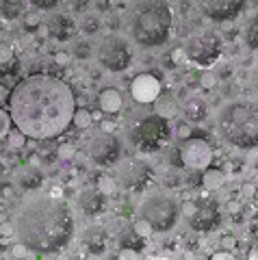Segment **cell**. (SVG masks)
<instances>
[{
  "instance_id": "6da1fadb",
  "label": "cell",
  "mask_w": 258,
  "mask_h": 260,
  "mask_svg": "<svg viewBox=\"0 0 258 260\" xmlns=\"http://www.w3.org/2000/svg\"><path fill=\"white\" fill-rule=\"evenodd\" d=\"M7 109L18 130L30 139L48 141L68 130L76 113V100L61 78L33 74L11 89Z\"/></svg>"
},
{
  "instance_id": "7a4b0ae2",
  "label": "cell",
  "mask_w": 258,
  "mask_h": 260,
  "mask_svg": "<svg viewBox=\"0 0 258 260\" xmlns=\"http://www.w3.org/2000/svg\"><path fill=\"white\" fill-rule=\"evenodd\" d=\"M74 215L59 195L37 193L15 215V237L35 254H56L74 239Z\"/></svg>"
},
{
  "instance_id": "3957f363",
  "label": "cell",
  "mask_w": 258,
  "mask_h": 260,
  "mask_svg": "<svg viewBox=\"0 0 258 260\" xmlns=\"http://www.w3.org/2000/svg\"><path fill=\"white\" fill-rule=\"evenodd\" d=\"M174 26L167 0H133L128 7V32L137 44L154 48L167 42Z\"/></svg>"
},
{
  "instance_id": "277c9868",
  "label": "cell",
  "mask_w": 258,
  "mask_h": 260,
  "mask_svg": "<svg viewBox=\"0 0 258 260\" xmlns=\"http://www.w3.org/2000/svg\"><path fill=\"white\" fill-rule=\"evenodd\" d=\"M217 128L230 145L252 150L258 145V102L232 100L217 113Z\"/></svg>"
},
{
  "instance_id": "5b68a950",
  "label": "cell",
  "mask_w": 258,
  "mask_h": 260,
  "mask_svg": "<svg viewBox=\"0 0 258 260\" xmlns=\"http://www.w3.org/2000/svg\"><path fill=\"white\" fill-rule=\"evenodd\" d=\"M172 139V128L160 115H146L128 130V141L139 152H156Z\"/></svg>"
},
{
  "instance_id": "8992f818",
  "label": "cell",
  "mask_w": 258,
  "mask_h": 260,
  "mask_svg": "<svg viewBox=\"0 0 258 260\" xmlns=\"http://www.w3.org/2000/svg\"><path fill=\"white\" fill-rule=\"evenodd\" d=\"M139 210H141V217L146 219V221H150L156 232H167L178 221L180 206H178V202L167 193H150L148 198L141 202Z\"/></svg>"
},
{
  "instance_id": "52a82bcc",
  "label": "cell",
  "mask_w": 258,
  "mask_h": 260,
  "mask_svg": "<svg viewBox=\"0 0 258 260\" xmlns=\"http://www.w3.org/2000/svg\"><path fill=\"white\" fill-rule=\"evenodd\" d=\"M187 56L191 63H196L198 68H213V65L219 61V56L223 52V42L221 37L213 30L206 32H198L187 42Z\"/></svg>"
},
{
  "instance_id": "ba28073f",
  "label": "cell",
  "mask_w": 258,
  "mask_h": 260,
  "mask_svg": "<svg viewBox=\"0 0 258 260\" xmlns=\"http://www.w3.org/2000/svg\"><path fill=\"white\" fill-rule=\"evenodd\" d=\"M98 61L104 70L109 72H126L133 63V50L131 44L122 35H107L98 46Z\"/></svg>"
},
{
  "instance_id": "9c48e42d",
  "label": "cell",
  "mask_w": 258,
  "mask_h": 260,
  "mask_svg": "<svg viewBox=\"0 0 258 260\" xmlns=\"http://www.w3.org/2000/svg\"><path fill=\"white\" fill-rule=\"evenodd\" d=\"M117 182L128 193H143L154 180V169L150 162L141 158H128L122 160L117 167Z\"/></svg>"
},
{
  "instance_id": "30bf717a",
  "label": "cell",
  "mask_w": 258,
  "mask_h": 260,
  "mask_svg": "<svg viewBox=\"0 0 258 260\" xmlns=\"http://www.w3.org/2000/svg\"><path fill=\"white\" fill-rule=\"evenodd\" d=\"M87 152H89V158L95 165L111 167V165H115V162H119V156H122V141H119L117 135L109 133V130H98L89 139Z\"/></svg>"
},
{
  "instance_id": "8fae6325",
  "label": "cell",
  "mask_w": 258,
  "mask_h": 260,
  "mask_svg": "<svg viewBox=\"0 0 258 260\" xmlns=\"http://www.w3.org/2000/svg\"><path fill=\"white\" fill-rule=\"evenodd\" d=\"M213 162V148L206 139H184L178 145V165L193 172H204Z\"/></svg>"
},
{
  "instance_id": "7c38bea8",
  "label": "cell",
  "mask_w": 258,
  "mask_h": 260,
  "mask_svg": "<svg viewBox=\"0 0 258 260\" xmlns=\"http://www.w3.org/2000/svg\"><path fill=\"white\" fill-rule=\"evenodd\" d=\"M198 11L213 22H228L245 9V0H196Z\"/></svg>"
},
{
  "instance_id": "4fadbf2b",
  "label": "cell",
  "mask_w": 258,
  "mask_h": 260,
  "mask_svg": "<svg viewBox=\"0 0 258 260\" xmlns=\"http://www.w3.org/2000/svg\"><path fill=\"white\" fill-rule=\"evenodd\" d=\"M131 98L137 104H152L163 95V85L154 74H137L131 80Z\"/></svg>"
},
{
  "instance_id": "5bb4252c",
  "label": "cell",
  "mask_w": 258,
  "mask_h": 260,
  "mask_svg": "<svg viewBox=\"0 0 258 260\" xmlns=\"http://www.w3.org/2000/svg\"><path fill=\"white\" fill-rule=\"evenodd\" d=\"M107 195L100 193L98 189H89V191H80V195L76 198V204L80 208V213L87 217H98L107 210V202H104Z\"/></svg>"
},
{
  "instance_id": "9a60e30c",
  "label": "cell",
  "mask_w": 258,
  "mask_h": 260,
  "mask_svg": "<svg viewBox=\"0 0 258 260\" xmlns=\"http://www.w3.org/2000/svg\"><path fill=\"white\" fill-rule=\"evenodd\" d=\"M217 223H219V210L215 204L200 206L198 213L191 217V228L198 232H211Z\"/></svg>"
},
{
  "instance_id": "2e32d148",
  "label": "cell",
  "mask_w": 258,
  "mask_h": 260,
  "mask_svg": "<svg viewBox=\"0 0 258 260\" xmlns=\"http://www.w3.org/2000/svg\"><path fill=\"white\" fill-rule=\"evenodd\" d=\"M107 232L102 230V228L93 225V228H87L85 234H83V245L87 247V251L93 256H100L104 254V249H107Z\"/></svg>"
},
{
  "instance_id": "e0dca14e",
  "label": "cell",
  "mask_w": 258,
  "mask_h": 260,
  "mask_svg": "<svg viewBox=\"0 0 258 260\" xmlns=\"http://www.w3.org/2000/svg\"><path fill=\"white\" fill-rule=\"evenodd\" d=\"M74 22H72L68 15H52L50 22H48V32L54 37V39H59V42H68V39L74 35Z\"/></svg>"
},
{
  "instance_id": "ac0fdd59",
  "label": "cell",
  "mask_w": 258,
  "mask_h": 260,
  "mask_svg": "<svg viewBox=\"0 0 258 260\" xmlns=\"http://www.w3.org/2000/svg\"><path fill=\"white\" fill-rule=\"evenodd\" d=\"M98 107L100 111L109 113V115H113V113H119L124 107V100H122V93L117 91V89H104V91L98 95Z\"/></svg>"
},
{
  "instance_id": "d6986e66",
  "label": "cell",
  "mask_w": 258,
  "mask_h": 260,
  "mask_svg": "<svg viewBox=\"0 0 258 260\" xmlns=\"http://www.w3.org/2000/svg\"><path fill=\"white\" fill-rule=\"evenodd\" d=\"M44 182V176L37 167H24L18 174V186L22 191H37Z\"/></svg>"
},
{
  "instance_id": "ffe728a7",
  "label": "cell",
  "mask_w": 258,
  "mask_h": 260,
  "mask_svg": "<svg viewBox=\"0 0 258 260\" xmlns=\"http://www.w3.org/2000/svg\"><path fill=\"white\" fill-rule=\"evenodd\" d=\"M184 115L189 121H204L208 115V107L202 98H189L184 102Z\"/></svg>"
},
{
  "instance_id": "44dd1931",
  "label": "cell",
  "mask_w": 258,
  "mask_h": 260,
  "mask_svg": "<svg viewBox=\"0 0 258 260\" xmlns=\"http://www.w3.org/2000/svg\"><path fill=\"white\" fill-rule=\"evenodd\" d=\"M154 104H156V115H160V117L172 119L178 115V102H176V98H172V95H160Z\"/></svg>"
},
{
  "instance_id": "7402d4cb",
  "label": "cell",
  "mask_w": 258,
  "mask_h": 260,
  "mask_svg": "<svg viewBox=\"0 0 258 260\" xmlns=\"http://www.w3.org/2000/svg\"><path fill=\"white\" fill-rule=\"evenodd\" d=\"M223 180H225V174L221 172V169L208 167V169H204V174H202V184L206 186L208 191L221 189V186H223Z\"/></svg>"
},
{
  "instance_id": "603a6c76",
  "label": "cell",
  "mask_w": 258,
  "mask_h": 260,
  "mask_svg": "<svg viewBox=\"0 0 258 260\" xmlns=\"http://www.w3.org/2000/svg\"><path fill=\"white\" fill-rule=\"evenodd\" d=\"M95 189H98L100 193H104V195H115L119 189H122V186H119L115 176L102 174V176H98V180H95Z\"/></svg>"
},
{
  "instance_id": "cb8c5ba5",
  "label": "cell",
  "mask_w": 258,
  "mask_h": 260,
  "mask_svg": "<svg viewBox=\"0 0 258 260\" xmlns=\"http://www.w3.org/2000/svg\"><path fill=\"white\" fill-rule=\"evenodd\" d=\"M72 124H74L78 130H87V128H91V124H93V113H91L89 109H76L74 119H72Z\"/></svg>"
},
{
  "instance_id": "d4e9b609",
  "label": "cell",
  "mask_w": 258,
  "mask_h": 260,
  "mask_svg": "<svg viewBox=\"0 0 258 260\" xmlns=\"http://www.w3.org/2000/svg\"><path fill=\"white\" fill-rule=\"evenodd\" d=\"M80 28H83L85 35H98L102 30V22H100V18H95V15H85Z\"/></svg>"
},
{
  "instance_id": "484cf974",
  "label": "cell",
  "mask_w": 258,
  "mask_h": 260,
  "mask_svg": "<svg viewBox=\"0 0 258 260\" xmlns=\"http://www.w3.org/2000/svg\"><path fill=\"white\" fill-rule=\"evenodd\" d=\"M245 37H247V44H249V48H252V50H256V52H258V13L254 15L252 20H249Z\"/></svg>"
},
{
  "instance_id": "4316f807",
  "label": "cell",
  "mask_w": 258,
  "mask_h": 260,
  "mask_svg": "<svg viewBox=\"0 0 258 260\" xmlns=\"http://www.w3.org/2000/svg\"><path fill=\"white\" fill-rule=\"evenodd\" d=\"M133 230L137 232V237H141V239H148V237H152V232H156L154 228H152V223L150 221H146V219H137V221L133 223Z\"/></svg>"
},
{
  "instance_id": "83f0119b",
  "label": "cell",
  "mask_w": 258,
  "mask_h": 260,
  "mask_svg": "<svg viewBox=\"0 0 258 260\" xmlns=\"http://www.w3.org/2000/svg\"><path fill=\"white\" fill-rule=\"evenodd\" d=\"M11 126H13L11 113H9V109H3V111H0V137H3V139H7V137H9Z\"/></svg>"
},
{
  "instance_id": "f1b7e54d",
  "label": "cell",
  "mask_w": 258,
  "mask_h": 260,
  "mask_svg": "<svg viewBox=\"0 0 258 260\" xmlns=\"http://www.w3.org/2000/svg\"><path fill=\"white\" fill-rule=\"evenodd\" d=\"M74 56L76 59H80V61H87L91 56V44L89 42H78L76 46H74Z\"/></svg>"
},
{
  "instance_id": "f546056e",
  "label": "cell",
  "mask_w": 258,
  "mask_h": 260,
  "mask_svg": "<svg viewBox=\"0 0 258 260\" xmlns=\"http://www.w3.org/2000/svg\"><path fill=\"white\" fill-rule=\"evenodd\" d=\"M56 156H59L61 160H70L76 156V148L72 143H61L59 150H56Z\"/></svg>"
},
{
  "instance_id": "4dcf8cb0",
  "label": "cell",
  "mask_w": 258,
  "mask_h": 260,
  "mask_svg": "<svg viewBox=\"0 0 258 260\" xmlns=\"http://www.w3.org/2000/svg\"><path fill=\"white\" fill-rule=\"evenodd\" d=\"M200 87L206 89V91H208V89H215V87H217V76L213 74L211 70H206L204 74L200 76Z\"/></svg>"
},
{
  "instance_id": "1f68e13d",
  "label": "cell",
  "mask_w": 258,
  "mask_h": 260,
  "mask_svg": "<svg viewBox=\"0 0 258 260\" xmlns=\"http://www.w3.org/2000/svg\"><path fill=\"white\" fill-rule=\"evenodd\" d=\"M7 139H11V148H22V145L26 143V135H24L22 130L15 128V133L11 137H7Z\"/></svg>"
},
{
  "instance_id": "d6a6232c",
  "label": "cell",
  "mask_w": 258,
  "mask_h": 260,
  "mask_svg": "<svg viewBox=\"0 0 258 260\" xmlns=\"http://www.w3.org/2000/svg\"><path fill=\"white\" fill-rule=\"evenodd\" d=\"M176 137H178V139H191L193 137V128L189 126V124H180L178 128H176Z\"/></svg>"
},
{
  "instance_id": "836d02e7",
  "label": "cell",
  "mask_w": 258,
  "mask_h": 260,
  "mask_svg": "<svg viewBox=\"0 0 258 260\" xmlns=\"http://www.w3.org/2000/svg\"><path fill=\"white\" fill-rule=\"evenodd\" d=\"M37 9H44V11H48V9H54L56 5L61 3V0H30Z\"/></svg>"
},
{
  "instance_id": "e575fe53",
  "label": "cell",
  "mask_w": 258,
  "mask_h": 260,
  "mask_svg": "<svg viewBox=\"0 0 258 260\" xmlns=\"http://www.w3.org/2000/svg\"><path fill=\"white\" fill-rule=\"evenodd\" d=\"M198 208H200V206H196V202H184V204L180 206V210H182V215H184V217H189V219H191L193 215H196V213H198Z\"/></svg>"
},
{
  "instance_id": "d590c367",
  "label": "cell",
  "mask_w": 258,
  "mask_h": 260,
  "mask_svg": "<svg viewBox=\"0 0 258 260\" xmlns=\"http://www.w3.org/2000/svg\"><path fill=\"white\" fill-rule=\"evenodd\" d=\"M213 260H232V258H235V254H232V249H221V251H215V254L211 256Z\"/></svg>"
},
{
  "instance_id": "8d00e7d4",
  "label": "cell",
  "mask_w": 258,
  "mask_h": 260,
  "mask_svg": "<svg viewBox=\"0 0 258 260\" xmlns=\"http://www.w3.org/2000/svg\"><path fill=\"white\" fill-rule=\"evenodd\" d=\"M0 234H3V239H9V237H15V223H3V228H0Z\"/></svg>"
},
{
  "instance_id": "74e56055",
  "label": "cell",
  "mask_w": 258,
  "mask_h": 260,
  "mask_svg": "<svg viewBox=\"0 0 258 260\" xmlns=\"http://www.w3.org/2000/svg\"><path fill=\"white\" fill-rule=\"evenodd\" d=\"M119 260H131V258H137V249H131V247H122L119 249Z\"/></svg>"
},
{
  "instance_id": "f35d334b",
  "label": "cell",
  "mask_w": 258,
  "mask_h": 260,
  "mask_svg": "<svg viewBox=\"0 0 258 260\" xmlns=\"http://www.w3.org/2000/svg\"><path fill=\"white\" fill-rule=\"evenodd\" d=\"M221 247L225 249H235L237 247V239L230 237V234H225V237H221Z\"/></svg>"
},
{
  "instance_id": "ab89813d",
  "label": "cell",
  "mask_w": 258,
  "mask_h": 260,
  "mask_svg": "<svg viewBox=\"0 0 258 260\" xmlns=\"http://www.w3.org/2000/svg\"><path fill=\"white\" fill-rule=\"evenodd\" d=\"M225 210H228V213H232V215H237L239 210H241V204H239L237 200H230L228 204H225Z\"/></svg>"
},
{
  "instance_id": "60d3db41",
  "label": "cell",
  "mask_w": 258,
  "mask_h": 260,
  "mask_svg": "<svg viewBox=\"0 0 258 260\" xmlns=\"http://www.w3.org/2000/svg\"><path fill=\"white\" fill-rule=\"evenodd\" d=\"M54 61L59 63V65H68L70 63V54L68 52H56L54 54Z\"/></svg>"
},
{
  "instance_id": "b9f144b4",
  "label": "cell",
  "mask_w": 258,
  "mask_h": 260,
  "mask_svg": "<svg viewBox=\"0 0 258 260\" xmlns=\"http://www.w3.org/2000/svg\"><path fill=\"white\" fill-rule=\"evenodd\" d=\"M184 59H189L187 56V50H174V63H180V61H184Z\"/></svg>"
},
{
  "instance_id": "7bdbcfd3",
  "label": "cell",
  "mask_w": 258,
  "mask_h": 260,
  "mask_svg": "<svg viewBox=\"0 0 258 260\" xmlns=\"http://www.w3.org/2000/svg\"><path fill=\"white\" fill-rule=\"evenodd\" d=\"M37 24H39V18H37V15H28V18H26V28H35Z\"/></svg>"
},
{
  "instance_id": "ee69618b",
  "label": "cell",
  "mask_w": 258,
  "mask_h": 260,
  "mask_svg": "<svg viewBox=\"0 0 258 260\" xmlns=\"http://www.w3.org/2000/svg\"><path fill=\"white\" fill-rule=\"evenodd\" d=\"M247 258H249V260H258V245L247 251Z\"/></svg>"
},
{
  "instance_id": "f6af8a7d",
  "label": "cell",
  "mask_w": 258,
  "mask_h": 260,
  "mask_svg": "<svg viewBox=\"0 0 258 260\" xmlns=\"http://www.w3.org/2000/svg\"><path fill=\"white\" fill-rule=\"evenodd\" d=\"M95 7H98L100 11H107V9H109V0H98V3H95Z\"/></svg>"
},
{
  "instance_id": "bcb514c9",
  "label": "cell",
  "mask_w": 258,
  "mask_h": 260,
  "mask_svg": "<svg viewBox=\"0 0 258 260\" xmlns=\"http://www.w3.org/2000/svg\"><path fill=\"white\" fill-rule=\"evenodd\" d=\"M243 193H245V195H254V193H256L254 184H245V186H243Z\"/></svg>"
},
{
  "instance_id": "7dc6e473",
  "label": "cell",
  "mask_w": 258,
  "mask_h": 260,
  "mask_svg": "<svg viewBox=\"0 0 258 260\" xmlns=\"http://www.w3.org/2000/svg\"><path fill=\"white\" fill-rule=\"evenodd\" d=\"M7 59H9V48H7V44L3 46V63H7Z\"/></svg>"
},
{
  "instance_id": "c3c4849f",
  "label": "cell",
  "mask_w": 258,
  "mask_h": 260,
  "mask_svg": "<svg viewBox=\"0 0 258 260\" xmlns=\"http://www.w3.org/2000/svg\"><path fill=\"white\" fill-rule=\"evenodd\" d=\"M5 3H13V5H18V3H20V0H5Z\"/></svg>"
},
{
  "instance_id": "681fc988",
  "label": "cell",
  "mask_w": 258,
  "mask_h": 260,
  "mask_svg": "<svg viewBox=\"0 0 258 260\" xmlns=\"http://www.w3.org/2000/svg\"><path fill=\"white\" fill-rule=\"evenodd\" d=\"M256 198H258V191H256Z\"/></svg>"
}]
</instances>
